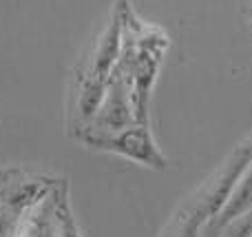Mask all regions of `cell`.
Segmentation results:
<instances>
[{
    "instance_id": "1",
    "label": "cell",
    "mask_w": 252,
    "mask_h": 237,
    "mask_svg": "<svg viewBox=\"0 0 252 237\" xmlns=\"http://www.w3.org/2000/svg\"><path fill=\"white\" fill-rule=\"evenodd\" d=\"M78 140H82L84 144L91 146V149L122 155L126 160H133V162L144 164V167L159 169V171L168 167V160H166V155L157 149L148 124H142V122H133L124 129H115V131L80 127Z\"/></svg>"
},
{
    "instance_id": "2",
    "label": "cell",
    "mask_w": 252,
    "mask_h": 237,
    "mask_svg": "<svg viewBox=\"0 0 252 237\" xmlns=\"http://www.w3.org/2000/svg\"><path fill=\"white\" fill-rule=\"evenodd\" d=\"M217 237H252V208L228 222Z\"/></svg>"
}]
</instances>
